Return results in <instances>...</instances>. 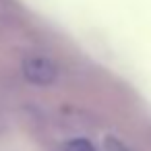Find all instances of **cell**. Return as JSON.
<instances>
[{"label": "cell", "instance_id": "3", "mask_svg": "<svg viewBox=\"0 0 151 151\" xmlns=\"http://www.w3.org/2000/svg\"><path fill=\"white\" fill-rule=\"evenodd\" d=\"M106 147H108V151H126V149H124V145H122V143H118L116 139H108Z\"/></svg>", "mask_w": 151, "mask_h": 151}, {"label": "cell", "instance_id": "2", "mask_svg": "<svg viewBox=\"0 0 151 151\" xmlns=\"http://www.w3.org/2000/svg\"><path fill=\"white\" fill-rule=\"evenodd\" d=\"M64 151H95V147L87 139H73L64 145Z\"/></svg>", "mask_w": 151, "mask_h": 151}, {"label": "cell", "instance_id": "1", "mask_svg": "<svg viewBox=\"0 0 151 151\" xmlns=\"http://www.w3.org/2000/svg\"><path fill=\"white\" fill-rule=\"evenodd\" d=\"M23 75L29 83L46 87V85H52L56 81L58 68L52 60H48L44 56H31L23 62Z\"/></svg>", "mask_w": 151, "mask_h": 151}]
</instances>
